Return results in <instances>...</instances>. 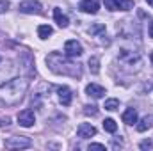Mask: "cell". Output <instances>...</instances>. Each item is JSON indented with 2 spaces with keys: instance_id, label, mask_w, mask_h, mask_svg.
<instances>
[{
  "instance_id": "cell-11",
  "label": "cell",
  "mask_w": 153,
  "mask_h": 151,
  "mask_svg": "<svg viewBox=\"0 0 153 151\" xmlns=\"http://www.w3.org/2000/svg\"><path fill=\"white\" fill-rule=\"evenodd\" d=\"M53 18H55V23L61 27V29H66L68 25H70V20H68V16L59 9V7H55L53 9Z\"/></svg>"
},
{
  "instance_id": "cell-8",
  "label": "cell",
  "mask_w": 153,
  "mask_h": 151,
  "mask_svg": "<svg viewBox=\"0 0 153 151\" xmlns=\"http://www.w3.org/2000/svg\"><path fill=\"white\" fill-rule=\"evenodd\" d=\"M76 135H78L80 139H89V137L96 135V128H94L93 124H89V123H82V124L76 128Z\"/></svg>"
},
{
  "instance_id": "cell-26",
  "label": "cell",
  "mask_w": 153,
  "mask_h": 151,
  "mask_svg": "<svg viewBox=\"0 0 153 151\" xmlns=\"http://www.w3.org/2000/svg\"><path fill=\"white\" fill-rule=\"evenodd\" d=\"M150 38H153V23L150 25Z\"/></svg>"
},
{
  "instance_id": "cell-1",
  "label": "cell",
  "mask_w": 153,
  "mask_h": 151,
  "mask_svg": "<svg viewBox=\"0 0 153 151\" xmlns=\"http://www.w3.org/2000/svg\"><path fill=\"white\" fill-rule=\"evenodd\" d=\"M27 89H29V78H23V76L13 78V80L2 84L0 85V105H4V107L18 105L23 100Z\"/></svg>"
},
{
  "instance_id": "cell-25",
  "label": "cell",
  "mask_w": 153,
  "mask_h": 151,
  "mask_svg": "<svg viewBox=\"0 0 153 151\" xmlns=\"http://www.w3.org/2000/svg\"><path fill=\"white\" fill-rule=\"evenodd\" d=\"M2 124H9V117H5V119H0V126Z\"/></svg>"
},
{
  "instance_id": "cell-27",
  "label": "cell",
  "mask_w": 153,
  "mask_h": 151,
  "mask_svg": "<svg viewBox=\"0 0 153 151\" xmlns=\"http://www.w3.org/2000/svg\"><path fill=\"white\" fill-rule=\"evenodd\" d=\"M146 2H148V5H152L153 7V0H146Z\"/></svg>"
},
{
  "instance_id": "cell-22",
  "label": "cell",
  "mask_w": 153,
  "mask_h": 151,
  "mask_svg": "<svg viewBox=\"0 0 153 151\" xmlns=\"http://www.w3.org/2000/svg\"><path fill=\"white\" fill-rule=\"evenodd\" d=\"M7 9H9V2H7V0H0V14L5 13Z\"/></svg>"
},
{
  "instance_id": "cell-17",
  "label": "cell",
  "mask_w": 153,
  "mask_h": 151,
  "mask_svg": "<svg viewBox=\"0 0 153 151\" xmlns=\"http://www.w3.org/2000/svg\"><path fill=\"white\" fill-rule=\"evenodd\" d=\"M103 109H105V110H111V112H112V110H117V109H119V101H117L116 98H111V100L105 101V107H103Z\"/></svg>"
},
{
  "instance_id": "cell-21",
  "label": "cell",
  "mask_w": 153,
  "mask_h": 151,
  "mask_svg": "<svg viewBox=\"0 0 153 151\" xmlns=\"http://www.w3.org/2000/svg\"><path fill=\"white\" fill-rule=\"evenodd\" d=\"M103 4L109 11H117V2L116 0H103Z\"/></svg>"
},
{
  "instance_id": "cell-23",
  "label": "cell",
  "mask_w": 153,
  "mask_h": 151,
  "mask_svg": "<svg viewBox=\"0 0 153 151\" xmlns=\"http://www.w3.org/2000/svg\"><path fill=\"white\" fill-rule=\"evenodd\" d=\"M152 148H153L152 141H143V142H141V150H152Z\"/></svg>"
},
{
  "instance_id": "cell-24",
  "label": "cell",
  "mask_w": 153,
  "mask_h": 151,
  "mask_svg": "<svg viewBox=\"0 0 153 151\" xmlns=\"http://www.w3.org/2000/svg\"><path fill=\"white\" fill-rule=\"evenodd\" d=\"M89 150H105L103 144H89Z\"/></svg>"
},
{
  "instance_id": "cell-7",
  "label": "cell",
  "mask_w": 153,
  "mask_h": 151,
  "mask_svg": "<svg viewBox=\"0 0 153 151\" xmlns=\"http://www.w3.org/2000/svg\"><path fill=\"white\" fill-rule=\"evenodd\" d=\"M78 9H80L82 13L94 14V13H98V9H100V2H98V0H82V2L78 4Z\"/></svg>"
},
{
  "instance_id": "cell-16",
  "label": "cell",
  "mask_w": 153,
  "mask_h": 151,
  "mask_svg": "<svg viewBox=\"0 0 153 151\" xmlns=\"http://www.w3.org/2000/svg\"><path fill=\"white\" fill-rule=\"evenodd\" d=\"M89 70H91L94 75L100 71V59H98V57H91V59H89Z\"/></svg>"
},
{
  "instance_id": "cell-4",
  "label": "cell",
  "mask_w": 153,
  "mask_h": 151,
  "mask_svg": "<svg viewBox=\"0 0 153 151\" xmlns=\"http://www.w3.org/2000/svg\"><path fill=\"white\" fill-rule=\"evenodd\" d=\"M64 53L68 57H80L84 53V48L76 39H70V41L64 43Z\"/></svg>"
},
{
  "instance_id": "cell-18",
  "label": "cell",
  "mask_w": 153,
  "mask_h": 151,
  "mask_svg": "<svg viewBox=\"0 0 153 151\" xmlns=\"http://www.w3.org/2000/svg\"><path fill=\"white\" fill-rule=\"evenodd\" d=\"M116 2H117V9H121V11H128L134 7L132 0H116Z\"/></svg>"
},
{
  "instance_id": "cell-20",
  "label": "cell",
  "mask_w": 153,
  "mask_h": 151,
  "mask_svg": "<svg viewBox=\"0 0 153 151\" xmlns=\"http://www.w3.org/2000/svg\"><path fill=\"white\" fill-rule=\"evenodd\" d=\"M102 30H105V25H103V23H98V25H93V27L89 29V34H98V32H102Z\"/></svg>"
},
{
  "instance_id": "cell-12",
  "label": "cell",
  "mask_w": 153,
  "mask_h": 151,
  "mask_svg": "<svg viewBox=\"0 0 153 151\" xmlns=\"http://www.w3.org/2000/svg\"><path fill=\"white\" fill-rule=\"evenodd\" d=\"M123 123L125 124H135L137 123V110L135 109H126L123 112Z\"/></svg>"
},
{
  "instance_id": "cell-14",
  "label": "cell",
  "mask_w": 153,
  "mask_h": 151,
  "mask_svg": "<svg viewBox=\"0 0 153 151\" xmlns=\"http://www.w3.org/2000/svg\"><path fill=\"white\" fill-rule=\"evenodd\" d=\"M150 126H152V119L146 115V117H143V119L139 121V124H137V132H146Z\"/></svg>"
},
{
  "instance_id": "cell-13",
  "label": "cell",
  "mask_w": 153,
  "mask_h": 151,
  "mask_svg": "<svg viewBox=\"0 0 153 151\" xmlns=\"http://www.w3.org/2000/svg\"><path fill=\"white\" fill-rule=\"evenodd\" d=\"M52 34H53V29L50 25H39L38 27V36L41 39H48Z\"/></svg>"
},
{
  "instance_id": "cell-28",
  "label": "cell",
  "mask_w": 153,
  "mask_h": 151,
  "mask_svg": "<svg viewBox=\"0 0 153 151\" xmlns=\"http://www.w3.org/2000/svg\"><path fill=\"white\" fill-rule=\"evenodd\" d=\"M150 59H152V64H153V53H152V57H150Z\"/></svg>"
},
{
  "instance_id": "cell-6",
  "label": "cell",
  "mask_w": 153,
  "mask_h": 151,
  "mask_svg": "<svg viewBox=\"0 0 153 151\" xmlns=\"http://www.w3.org/2000/svg\"><path fill=\"white\" fill-rule=\"evenodd\" d=\"M20 11L25 13V14H41V4L36 0H25L20 4Z\"/></svg>"
},
{
  "instance_id": "cell-5",
  "label": "cell",
  "mask_w": 153,
  "mask_h": 151,
  "mask_svg": "<svg viewBox=\"0 0 153 151\" xmlns=\"http://www.w3.org/2000/svg\"><path fill=\"white\" fill-rule=\"evenodd\" d=\"M18 123H20V126H23V128H30V126L36 123V115H34V112H32L30 109H25V110L18 112Z\"/></svg>"
},
{
  "instance_id": "cell-3",
  "label": "cell",
  "mask_w": 153,
  "mask_h": 151,
  "mask_svg": "<svg viewBox=\"0 0 153 151\" xmlns=\"http://www.w3.org/2000/svg\"><path fill=\"white\" fill-rule=\"evenodd\" d=\"M30 144H32V141L29 137H23V135H20V137H9V139L4 141V146L9 148V150H23V148H29Z\"/></svg>"
},
{
  "instance_id": "cell-15",
  "label": "cell",
  "mask_w": 153,
  "mask_h": 151,
  "mask_svg": "<svg viewBox=\"0 0 153 151\" xmlns=\"http://www.w3.org/2000/svg\"><path fill=\"white\" fill-rule=\"evenodd\" d=\"M103 128H105V132H109V133H114L116 130H117V124H116V121L114 119H105L103 121Z\"/></svg>"
},
{
  "instance_id": "cell-10",
  "label": "cell",
  "mask_w": 153,
  "mask_h": 151,
  "mask_svg": "<svg viewBox=\"0 0 153 151\" xmlns=\"http://www.w3.org/2000/svg\"><path fill=\"white\" fill-rule=\"evenodd\" d=\"M85 94L91 96V98H94V100H98V98H103L105 89H103L102 85H98V84H89V85L85 87Z\"/></svg>"
},
{
  "instance_id": "cell-19",
  "label": "cell",
  "mask_w": 153,
  "mask_h": 151,
  "mask_svg": "<svg viewBox=\"0 0 153 151\" xmlns=\"http://www.w3.org/2000/svg\"><path fill=\"white\" fill-rule=\"evenodd\" d=\"M84 114H85V115H96V114H98V107H94V105H85V107H84Z\"/></svg>"
},
{
  "instance_id": "cell-2",
  "label": "cell",
  "mask_w": 153,
  "mask_h": 151,
  "mask_svg": "<svg viewBox=\"0 0 153 151\" xmlns=\"http://www.w3.org/2000/svg\"><path fill=\"white\" fill-rule=\"evenodd\" d=\"M46 64L48 68L57 73V75H64V76H73V78H80L82 76V68L75 64L71 61V57H68L66 53H59V52H52L46 57Z\"/></svg>"
},
{
  "instance_id": "cell-9",
  "label": "cell",
  "mask_w": 153,
  "mask_h": 151,
  "mask_svg": "<svg viewBox=\"0 0 153 151\" xmlns=\"http://www.w3.org/2000/svg\"><path fill=\"white\" fill-rule=\"evenodd\" d=\"M57 94H59V100H61V103H62L64 107H68V105H71V100H73V94H71V91H70V87H66V85H61V87H57Z\"/></svg>"
}]
</instances>
